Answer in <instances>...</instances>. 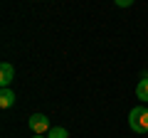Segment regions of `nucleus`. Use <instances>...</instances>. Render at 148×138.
<instances>
[{"instance_id":"1","label":"nucleus","mask_w":148,"mask_h":138,"mask_svg":"<svg viewBox=\"0 0 148 138\" xmlns=\"http://www.w3.org/2000/svg\"><path fill=\"white\" fill-rule=\"evenodd\" d=\"M128 126L133 133H148V109L146 106H133L128 113Z\"/></svg>"},{"instance_id":"2","label":"nucleus","mask_w":148,"mask_h":138,"mask_svg":"<svg viewBox=\"0 0 148 138\" xmlns=\"http://www.w3.org/2000/svg\"><path fill=\"white\" fill-rule=\"evenodd\" d=\"M27 123H30L32 133H40V136H42V133H47L49 128H52V126H49V118L45 116V113H32Z\"/></svg>"},{"instance_id":"3","label":"nucleus","mask_w":148,"mask_h":138,"mask_svg":"<svg viewBox=\"0 0 148 138\" xmlns=\"http://www.w3.org/2000/svg\"><path fill=\"white\" fill-rule=\"evenodd\" d=\"M12 79H15V67L10 62H3L0 64V84H3V89H8L12 84Z\"/></svg>"},{"instance_id":"4","label":"nucleus","mask_w":148,"mask_h":138,"mask_svg":"<svg viewBox=\"0 0 148 138\" xmlns=\"http://www.w3.org/2000/svg\"><path fill=\"white\" fill-rule=\"evenodd\" d=\"M15 91H10V89H3L0 91V106L3 109H10V106H15Z\"/></svg>"},{"instance_id":"5","label":"nucleus","mask_w":148,"mask_h":138,"mask_svg":"<svg viewBox=\"0 0 148 138\" xmlns=\"http://www.w3.org/2000/svg\"><path fill=\"white\" fill-rule=\"evenodd\" d=\"M136 99L141 101H148V79H141L136 86Z\"/></svg>"},{"instance_id":"6","label":"nucleus","mask_w":148,"mask_h":138,"mask_svg":"<svg viewBox=\"0 0 148 138\" xmlns=\"http://www.w3.org/2000/svg\"><path fill=\"white\" fill-rule=\"evenodd\" d=\"M47 138H69V133H67V128H62V126H52L47 131Z\"/></svg>"},{"instance_id":"7","label":"nucleus","mask_w":148,"mask_h":138,"mask_svg":"<svg viewBox=\"0 0 148 138\" xmlns=\"http://www.w3.org/2000/svg\"><path fill=\"white\" fill-rule=\"evenodd\" d=\"M133 3H136V0H114V5H116V8H131Z\"/></svg>"},{"instance_id":"8","label":"nucleus","mask_w":148,"mask_h":138,"mask_svg":"<svg viewBox=\"0 0 148 138\" xmlns=\"http://www.w3.org/2000/svg\"><path fill=\"white\" fill-rule=\"evenodd\" d=\"M32 138H47V136H40V133H35V136H32Z\"/></svg>"}]
</instances>
